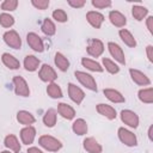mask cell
Masks as SVG:
<instances>
[{"mask_svg":"<svg viewBox=\"0 0 153 153\" xmlns=\"http://www.w3.org/2000/svg\"><path fill=\"white\" fill-rule=\"evenodd\" d=\"M38 142H39V145L44 149L50 151V152H57L62 147V143L57 139H55V137H53L50 135H42L39 137V141Z\"/></svg>","mask_w":153,"mask_h":153,"instance_id":"cell-1","label":"cell"},{"mask_svg":"<svg viewBox=\"0 0 153 153\" xmlns=\"http://www.w3.org/2000/svg\"><path fill=\"white\" fill-rule=\"evenodd\" d=\"M74 75L80 81V84L82 86H85L86 88H88L91 91H97V84H96V80L93 79L92 75H90L85 72H80V71H76L74 73Z\"/></svg>","mask_w":153,"mask_h":153,"instance_id":"cell-2","label":"cell"},{"mask_svg":"<svg viewBox=\"0 0 153 153\" xmlns=\"http://www.w3.org/2000/svg\"><path fill=\"white\" fill-rule=\"evenodd\" d=\"M13 85H14V92L18 94V96H22V97H27L30 94V90H29V86L25 81L24 78L17 75L13 78Z\"/></svg>","mask_w":153,"mask_h":153,"instance_id":"cell-3","label":"cell"},{"mask_svg":"<svg viewBox=\"0 0 153 153\" xmlns=\"http://www.w3.org/2000/svg\"><path fill=\"white\" fill-rule=\"evenodd\" d=\"M4 41L7 45H10L13 49H19L22 47V39H20L19 35L17 33V31H14V30H10V31L5 32Z\"/></svg>","mask_w":153,"mask_h":153,"instance_id":"cell-4","label":"cell"},{"mask_svg":"<svg viewBox=\"0 0 153 153\" xmlns=\"http://www.w3.org/2000/svg\"><path fill=\"white\" fill-rule=\"evenodd\" d=\"M118 137L127 146L133 147V146H136L137 145V140H136L135 134L131 133L130 130L126 129V128H120L118 129Z\"/></svg>","mask_w":153,"mask_h":153,"instance_id":"cell-5","label":"cell"},{"mask_svg":"<svg viewBox=\"0 0 153 153\" xmlns=\"http://www.w3.org/2000/svg\"><path fill=\"white\" fill-rule=\"evenodd\" d=\"M26 41H27V44L37 53H42L44 50V44H43V41L42 38L35 33V32H29L27 36H26Z\"/></svg>","mask_w":153,"mask_h":153,"instance_id":"cell-6","label":"cell"},{"mask_svg":"<svg viewBox=\"0 0 153 153\" xmlns=\"http://www.w3.org/2000/svg\"><path fill=\"white\" fill-rule=\"evenodd\" d=\"M38 76L42 81H45V82H53L57 75H56V72L54 71V68L49 65H43L39 69V73H38Z\"/></svg>","mask_w":153,"mask_h":153,"instance_id":"cell-7","label":"cell"},{"mask_svg":"<svg viewBox=\"0 0 153 153\" xmlns=\"http://www.w3.org/2000/svg\"><path fill=\"white\" fill-rule=\"evenodd\" d=\"M104 51V45L103 42L99 39H90L88 41V45H87V54L93 56V57H98L103 54Z\"/></svg>","mask_w":153,"mask_h":153,"instance_id":"cell-8","label":"cell"},{"mask_svg":"<svg viewBox=\"0 0 153 153\" xmlns=\"http://www.w3.org/2000/svg\"><path fill=\"white\" fill-rule=\"evenodd\" d=\"M121 120L129 127L136 128L139 126V117L131 110H122L121 111Z\"/></svg>","mask_w":153,"mask_h":153,"instance_id":"cell-9","label":"cell"},{"mask_svg":"<svg viewBox=\"0 0 153 153\" xmlns=\"http://www.w3.org/2000/svg\"><path fill=\"white\" fill-rule=\"evenodd\" d=\"M108 48H109L110 54L112 55V57H115L116 61H118L121 65H126V57H124L123 50L118 44H116L114 42H109L108 43Z\"/></svg>","mask_w":153,"mask_h":153,"instance_id":"cell-10","label":"cell"},{"mask_svg":"<svg viewBox=\"0 0 153 153\" xmlns=\"http://www.w3.org/2000/svg\"><path fill=\"white\" fill-rule=\"evenodd\" d=\"M129 73H130V76H131V79L135 84H137L140 86H146V85L151 84V80L148 79V76L146 74H143L142 72H140L137 69H134V68H130Z\"/></svg>","mask_w":153,"mask_h":153,"instance_id":"cell-11","label":"cell"},{"mask_svg":"<svg viewBox=\"0 0 153 153\" xmlns=\"http://www.w3.org/2000/svg\"><path fill=\"white\" fill-rule=\"evenodd\" d=\"M68 94H69V98L76 104H80L82 102V99L85 98V93L82 92V90L72 82L68 84Z\"/></svg>","mask_w":153,"mask_h":153,"instance_id":"cell-12","label":"cell"},{"mask_svg":"<svg viewBox=\"0 0 153 153\" xmlns=\"http://www.w3.org/2000/svg\"><path fill=\"white\" fill-rule=\"evenodd\" d=\"M86 19H87V22H88L93 27L99 29V27L102 26L103 22H104V16H103L102 13H99V12L90 11V12H87V14H86Z\"/></svg>","mask_w":153,"mask_h":153,"instance_id":"cell-13","label":"cell"},{"mask_svg":"<svg viewBox=\"0 0 153 153\" xmlns=\"http://www.w3.org/2000/svg\"><path fill=\"white\" fill-rule=\"evenodd\" d=\"M35 136H36V129L33 127L27 126L20 130V139H22L23 143H25V145L32 143L35 140Z\"/></svg>","mask_w":153,"mask_h":153,"instance_id":"cell-14","label":"cell"},{"mask_svg":"<svg viewBox=\"0 0 153 153\" xmlns=\"http://www.w3.org/2000/svg\"><path fill=\"white\" fill-rule=\"evenodd\" d=\"M84 148L88 153H100L102 152L100 143H98V141L93 137H86L84 140Z\"/></svg>","mask_w":153,"mask_h":153,"instance_id":"cell-15","label":"cell"},{"mask_svg":"<svg viewBox=\"0 0 153 153\" xmlns=\"http://www.w3.org/2000/svg\"><path fill=\"white\" fill-rule=\"evenodd\" d=\"M109 19H110L111 24L117 26V27H122L127 23V18L118 11H111L109 13Z\"/></svg>","mask_w":153,"mask_h":153,"instance_id":"cell-16","label":"cell"},{"mask_svg":"<svg viewBox=\"0 0 153 153\" xmlns=\"http://www.w3.org/2000/svg\"><path fill=\"white\" fill-rule=\"evenodd\" d=\"M97 111L100 115H103L104 117L109 118V120H115L116 118V110L112 106L108 105V104H103V103L98 104L97 105Z\"/></svg>","mask_w":153,"mask_h":153,"instance_id":"cell-17","label":"cell"},{"mask_svg":"<svg viewBox=\"0 0 153 153\" xmlns=\"http://www.w3.org/2000/svg\"><path fill=\"white\" fill-rule=\"evenodd\" d=\"M57 111H59V114H60L63 118H67V120H72V118H74V116H75L74 109H73L71 105L66 104V103H60V104L57 105Z\"/></svg>","mask_w":153,"mask_h":153,"instance_id":"cell-18","label":"cell"},{"mask_svg":"<svg viewBox=\"0 0 153 153\" xmlns=\"http://www.w3.org/2000/svg\"><path fill=\"white\" fill-rule=\"evenodd\" d=\"M1 60H2L4 65H5L7 68H10V69H18V68L20 67V62H19L13 55H11V54H8V53H4Z\"/></svg>","mask_w":153,"mask_h":153,"instance_id":"cell-19","label":"cell"},{"mask_svg":"<svg viewBox=\"0 0 153 153\" xmlns=\"http://www.w3.org/2000/svg\"><path fill=\"white\" fill-rule=\"evenodd\" d=\"M103 92H104L105 97L112 103H123L124 102V97L118 91H116L114 88H104Z\"/></svg>","mask_w":153,"mask_h":153,"instance_id":"cell-20","label":"cell"},{"mask_svg":"<svg viewBox=\"0 0 153 153\" xmlns=\"http://www.w3.org/2000/svg\"><path fill=\"white\" fill-rule=\"evenodd\" d=\"M17 120L19 123L22 124H25V126H29V124H32L36 120L33 117L32 114H30L29 111H25V110H20L18 114H17Z\"/></svg>","mask_w":153,"mask_h":153,"instance_id":"cell-21","label":"cell"},{"mask_svg":"<svg viewBox=\"0 0 153 153\" xmlns=\"http://www.w3.org/2000/svg\"><path fill=\"white\" fill-rule=\"evenodd\" d=\"M5 146H6L7 148L12 149L14 153H19V152H20L19 141H18V139H17L14 135H12V134H10V135H7V136L5 137Z\"/></svg>","mask_w":153,"mask_h":153,"instance_id":"cell-22","label":"cell"},{"mask_svg":"<svg viewBox=\"0 0 153 153\" xmlns=\"http://www.w3.org/2000/svg\"><path fill=\"white\" fill-rule=\"evenodd\" d=\"M118 35H120L121 39L124 42V44H127L128 47L134 48V47L136 45V41H135L134 36H133L128 30H126V29H121L120 32H118Z\"/></svg>","mask_w":153,"mask_h":153,"instance_id":"cell-23","label":"cell"},{"mask_svg":"<svg viewBox=\"0 0 153 153\" xmlns=\"http://www.w3.org/2000/svg\"><path fill=\"white\" fill-rule=\"evenodd\" d=\"M38 66H39V60H38L36 56H33V55H27V56L24 59V67H25L26 71L33 72V71H36V69L38 68Z\"/></svg>","mask_w":153,"mask_h":153,"instance_id":"cell-24","label":"cell"},{"mask_svg":"<svg viewBox=\"0 0 153 153\" xmlns=\"http://www.w3.org/2000/svg\"><path fill=\"white\" fill-rule=\"evenodd\" d=\"M72 129L76 135H85L87 133V123L85 122V120L78 118L76 121H74Z\"/></svg>","mask_w":153,"mask_h":153,"instance_id":"cell-25","label":"cell"},{"mask_svg":"<svg viewBox=\"0 0 153 153\" xmlns=\"http://www.w3.org/2000/svg\"><path fill=\"white\" fill-rule=\"evenodd\" d=\"M55 65L57 66V68L62 72H66L69 68V61L67 60V57L61 54V53H56L55 54Z\"/></svg>","mask_w":153,"mask_h":153,"instance_id":"cell-26","label":"cell"},{"mask_svg":"<svg viewBox=\"0 0 153 153\" xmlns=\"http://www.w3.org/2000/svg\"><path fill=\"white\" fill-rule=\"evenodd\" d=\"M81 65H82L84 67H86L87 69L92 71V72H103V67H102L98 62H96V61H93V60H91V59L82 57V59H81Z\"/></svg>","mask_w":153,"mask_h":153,"instance_id":"cell-27","label":"cell"},{"mask_svg":"<svg viewBox=\"0 0 153 153\" xmlns=\"http://www.w3.org/2000/svg\"><path fill=\"white\" fill-rule=\"evenodd\" d=\"M139 99L143 103H147V104L153 103V90H152V87L140 90L139 91Z\"/></svg>","mask_w":153,"mask_h":153,"instance_id":"cell-28","label":"cell"},{"mask_svg":"<svg viewBox=\"0 0 153 153\" xmlns=\"http://www.w3.org/2000/svg\"><path fill=\"white\" fill-rule=\"evenodd\" d=\"M43 122L47 127H54L56 123V111L53 109H49L43 117Z\"/></svg>","mask_w":153,"mask_h":153,"instance_id":"cell-29","label":"cell"},{"mask_svg":"<svg viewBox=\"0 0 153 153\" xmlns=\"http://www.w3.org/2000/svg\"><path fill=\"white\" fill-rule=\"evenodd\" d=\"M42 31H43L47 36H53V35L55 33L56 27H55L54 23H53L49 18H47V19L43 20V23H42Z\"/></svg>","mask_w":153,"mask_h":153,"instance_id":"cell-30","label":"cell"},{"mask_svg":"<svg viewBox=\"0 0 153 153\" xmlns=\"http://www.w3.org/2000/svg\"><path fill=\"white\" fill-rule=\"evenodd\" d=\"M47 92L51 98H61L62 97V91L60 88V86L55 82H50L47 87Z\"/></svg>","mask_w":153,"mask_h":153,"instance_id":"cell-31","label":"cell"},{"mask_svg":"<svg viewBox=\"0 0 153 153\" xmlns=\"http://www.w3.org/2000/svg\"><path fill=\"white\" fill-rule=\"evenodd\" d=\"M131 13H133V17L136 19V20H142L147 13H148V10L143 6H134L131 8Z\"/></svg>","mask_w":153,"mask_h":153,"instance_id":"cell-32","label":"cell"},{"mask_svg":"<svg viewBox=\"0 0 153 153\" xmlns=\"http://www.w3.org/2000/svg\"><path fill=\"white\" fill-rule=\"evenodd\" d=\"M103 65H104L105 69H106L109 73H111V74L118 73V71H120V67H118L114 61H111L110 59L104 57V59H103Z\"/></svg>","mask_w":153,"mask_h":153,"instance_id":"cell-33","label":"cell"},{"mask_svg":"<svg viewBox=\"0 0 153 153\" xmlns=\"http://www.w3.org/2000/svg\"><path fill=\"white\" fill-rule=\"evenodd\" d=\"M14 24V18L8 13H1L0 14V25L4 27H10Z\"/></svg>","mask_w":153,"mask_h":153,"instance_id":"cell-34","label":"cell"},{"mask_svg":"<svg viewBox=\"0 0 153 153\" xmlns=\"http://www.w3.org/2000/svg\"><path fill=\"white\" fill-rule=\"evenodd\" d=\"M53 18H54L56 22H60V23H65V22H67V19H68L67 13H66L63 10H61V8H57V10H55V11L53 12Z\"/></svg>","mask_w":153,"mask_h":153,"instance_id":"cell-35","label":"cell"},{"mask_svg":"<svg viewBox=\"0 0 153 153\" xmlns=\"http://www.w3.org/2000/svg\"><path fill=\"white\" fill-rule=\"evenodd\" d=\"M18 6V1L17 0H5L1 4V8L4 11H14Z\"/></svg>","mask_w":153,"mask_h":153,"instance_id":"cell-36","label":"cell"},{"mask_svg":"<svg viewBox=\"0 0 153 153\" xmlns=\"http://www.w3.org/2000/svg\"><path fill=\"white\" fill-rule=\"evenodd\" d=\"M31 4L38 10H45L49 6V0H32Z\"/></svg>","mask_w":153,"mask_h":153,"instance_id":"cell-37","label":"cell"},{"mask_svg":"<svg viewBox=\"0 0 153 153\" xmlns=\"http://www.w3.org/2000/svg\"><path fill=\"white\" fill-rule=\"evenodd\" d=\"M92 5L97 8H105L111 5L110 0H92Z\"/></svg>","mask_w":153,"mask_h":153,"instance_id":"cell-38","label":"cell"},{"mask_svg":"<svg viewBox=\"0 0 153 153\" xmlns=\"http://www.w3.org/2000/svg\"><path fill=\"white\" fill-rule=\"evenodd\" d=\"M68 5L74 8H79L85 5V0H68Z\"/></svg>","mask_w":153,"mask_h":153,"instance_id":"cell-39","label":"cell"},{"mask_svg":"<svg viewBox=\"0 0 153 153\" xmlns=\"http://www.w3.org/2000/svg\"><path fill=\"white\" fill-rule=\"evenodd\" d=\"M146 51H147V57H148L149 62H153V47L152 45H147Z\"/></svg>","mask_w":153,"mask_h":153,"instance_id":"cell-40","label":"cell"},{"mask_svg":"<svg viewBox=\"0 0 153 153\" xmlns=\"http://www.w3.org/2000/svg\"><path fill=\"white\" fill-rule=\"evenodd\" d=\"M147 29L151 33H153V17L147 18Z\"/></svg>","mask_w":153,"mask_h":153,"instance_id":"cell-41","label":"cell"},{"mask_svg":"<svg viewBox=\"0 0 153 153\" xmlns=\"http://www.w3.org/2000/svg\"><path fill=\"white\" fill-rule=\"evenodd\" d=\"M27 153H43L41 149H38L37 147H30L27 149Z\"/></svg>","mask_w":153,"mask_h":153,"instance_id":"cell-42","label":"cell"},{"mask_svg":"<svg viewBox=\"0 0 153 153\" xmlns=\"http://www.w3.org/2000/svg\"><path fill=\"white\" fill-rule=\"evenodd\" d=\"M152 129H153V127L151 126V127H149V129H148V137H149V140H151V141L153 140V137H152Z\"/></svg>","mask_w":153,"mask_h":153,"instance_id":"cell-43","label":"cell"},{"mask_svg":"<svg viewBox=\"0 0 153 153\" xmlns=\"http://www.w3.org/2000/svg\"><path fill=\"white\" fill-rule=\"evenodd\" d=\"M1 153H10L8 151H4V152H1Z\"/></svg>","mask_w":153,"mask_h":153,"instance_id":"cell-44","label":"cell"}]
</instances>
